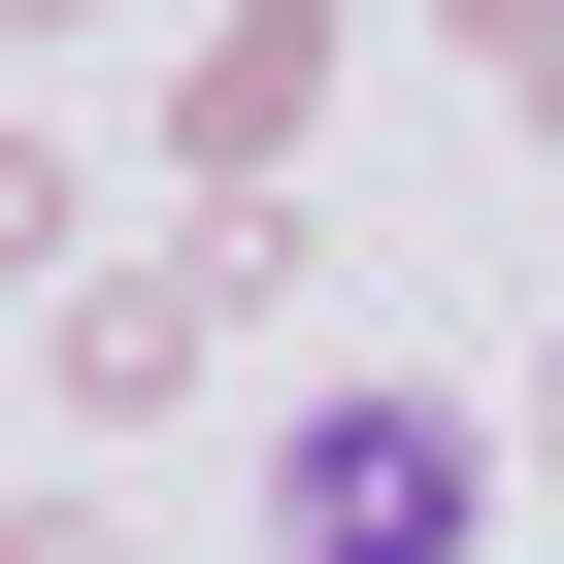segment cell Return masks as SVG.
Returning a JSON list of instances; mask_svg holds the SVG:
<instances>
[{
	"label": "cell",
	"instance_id": "1",
	"mask_svg": "<svg viewBox=\"0 0 564 564\" xmlns=\"http://www.w3.org/2000/svg\"><path fill=\"white\" fill-rule=\"evenodd\" d=\"M300 564H465V432L432 399H333L300 432Z\"/></svg>",
	"mask_w": 564,
	"mask_h": 564
}]
</instances>
